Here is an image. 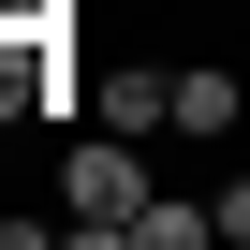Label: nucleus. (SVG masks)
<instances>
[{
    "label": "nucleus",
    "mask_w": 250,
    "mask_h": 250,
    "mask_svg": "<svg viewBox=\"0 0 250 250\" xmlns=\"http://www.w3.org/2000/svg\"><path fill=\"white\" fill-rule=\"evenodd\" d=\"M59 206H74V235H147V147L88 118V133L59 147Z\"/></svg>",
    "instance_id": "f257e3e1"
},
{
    "label": "nucleus",
    "mask_w": 250,
    "mask_h": 250,
    "mask_svg": "<svg viewBox=\"0 0 250 250\" xmlns=\"http://www.w3.org/2000/svg\"><path fill=\"white\" fill-rule=\"evenodd\" d=\"M59 103H88L59 15H0V118H59Z\"/></svg>",
    "instance_id": "f03ea898"
},
{
    "label": "nucleus",
    "mask_w": 250,
    "mask_h": 250,
    "mask_svg": "<svg viewBox=\"0 0 250 250\" xmlns=\"http://www.w3.org/2000/svg\"><path fill=\"white\" fill-rule=\"evenodd\" d=\"M88 118H103V133H162V118H177V74H147V59H118V74H88Z\"/></svg>",
    "instance_id": "7ed1b4c3"
},
{
    "label": "nucleus",
    "mask_w": 250,
    "mask_h": 250,
    "mask_svg": "<svg viewBox=\"0 0 250 250\" xmlns=\"http://www.w3.org/2000/svg\"><path fill=\"white\" fill-rule=\"evenodd\" d=\"M250 118V74H221V59H177V133H235Z\"/></svg>",
    "instance_id": "20e7f679"
},
{
    "label": "nucleus",
    "mask_w": 250,
    "mask_h": 250,
    "mask_svg": "<svg viewBox=\"0 0 250 250\" xmlns=\"http://www.w3.org/2000/svg\"><path fill=\"white\" fill-rule=\"evenodd\" d=\"M206 221H221V235L250 250V177H235V191H206Z\"/></svg>",
    "instance_id": "39448f33"
}]
</instances>
